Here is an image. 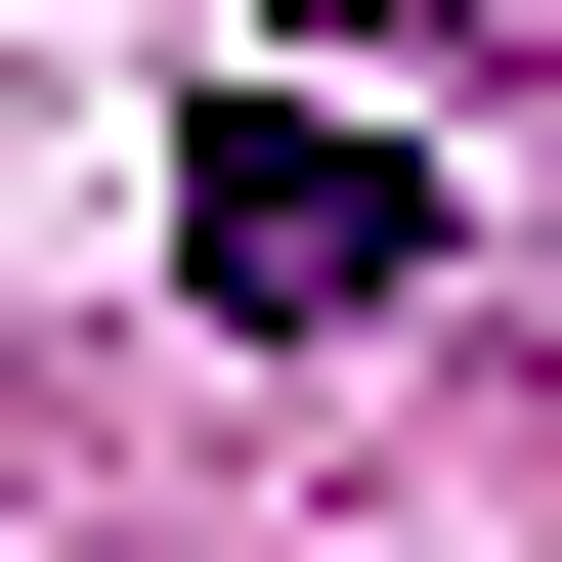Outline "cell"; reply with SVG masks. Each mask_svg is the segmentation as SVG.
Returning a JSON list of instances; mask_svg holds the SVG:
<instances>
[{
  "label": "cell",
  "mask_w": 562,
  "mask_h": 562,
  "mask_svg": "<svg viewBox=\"0 0 562 562\" xmlns=\"http://www.w3.org/2000/svg\"><path fill=\"white\" fill-rule=\"evenodd\" d=\"M173 260L260 303V347H347V303H432V173L347 131V87H216V131H173Z\"/></svg>",
  "instance_id": "obj_1"
}]
</instances>
